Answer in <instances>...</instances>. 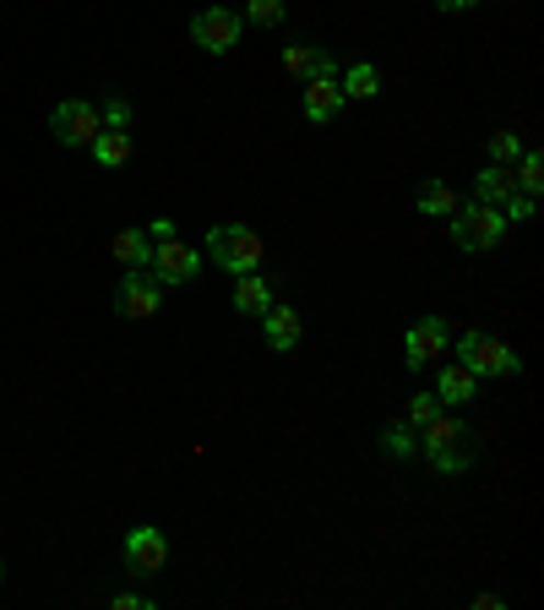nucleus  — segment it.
Masks as SVG:
<instances>
[{
	"label": "nucleus",
	"instance_id": "nucleus-21",
	"mask_svg": "<svg viewBox=\"0 0 544 610\" xmlns=\"http://www.w3.org/2000/svg\"><path fill=\"white\" fill-rule=\"evenodd\" d=\"M512 169H518V174H512V180H518V191H523V196H540V191H544V152L523 148V158H518Z\"/></svg>",
	"mask_w": 544,
	"mask_h": 610
},
{
	"label": "nucleus",
	"instance_id": "nucleus-27",
	"mask_svg": "<svg viewBox=\"0 0 544 610\" xmlns=\"http://www.w3.org/2000/svg\"><path fill=\"white\" fill-rule=\"evenodd\" d=\"M435 415H441V404H435V393H419V398L408 404V426H413V431H419L424 420H435Z\"/></svg>",
	"mask_w": 544,
	"mask_h": 610
},
{
	"label": "nucleus",
	"instance_id": "nucleus-12",
	"mask_svg": "<svg viewBox=\"0 0 544 610\" xmlns=\"http://www.w3.org/2000/svg\"><path fill=\"white\" fill-rule=\"evenodd\" d=\"M338 110H343L338 77H310V82H305V121L327 126V121H338Z\"/></svg>",
	"mask_w": 544,
	"mask_h": 610
},
{
	"label": "nucleus",
	"instance_id": "nucleus-20",
	"mask_svg": "<svg viewBox=\"0 0 544 610\" xmlns=\"http://www.w3.org/2000/svg\"><path fill=\"white\" fill-rule=\"evenodd\" d=\"M376 93H382V71H376L371 60L349 66V77H343V99H376Z\"/></svg>",
	"mask_w": 544,
	"mask_h": 610
},
{
	"label": "nucleus",
	"instance_id": "nucleus-25",
	"mask_svg": "<svg viewBox=\"0 0 544 610\" xmlns=\"http://www.w3.org/2000/svg\"><path fill=\"white\" fill-rule=\"evenodd\" d=\"M240 16H246L251 27H277V22H283V0H251Z\"/></svg>",
	"mask_w": 544,
	"mask_h": 610
},
{
	"label": "nucleus",
	"instance_id": "nucleus-3",
	"mask_svg": "<svg viewBox=\"0 0 544 610\" xmlns=\"http://www.w3.org/2000/svg\"><path fill=\"white\" fill-rule=\"evenodd\" d=\"M207 257L224 268V273H257L262 268V240L246 229V224H218V229H207Z\"/></svg>",
	"mask_w": 544,
	"mask_h": 610
},
{
	"label": "nucleus",
	"instance_id": "nucleus-17",
	"mask_svg": "<svg viewBox=\"0 0 544 610\" xmlns=\"http://www.w3.org/2000/svg\"><path fill=\"white\" fill-rule=\"evenodd\" d=\"M268 305H272V284L262 273H240V279H235V310H240V316H262Z\"/></svg>",
	"mask_w": 544,
	"mask_h": 610
},
{
	"label": "nucleus",
	"instance_id": "nucleus-2",
	"mask_svg": "<svg viewBox=\"0 0 544 610\" xmlns=\"http://www.w3.org/2000/svg\"><path fill=\"white\" fill-rule=\"evenodd\" d=\"M446 229H452V246L457 251H490V246H501V235H507V218H501V207H490V202H457V213L446 218Z\"/></svg>",
	"mask_w": 544,
	"mask_h": 610
},
{
	"label": "nucleus",
	"instance_id": "nucleus-11",
	"mask_svg": "<svg viewBox=\"0 0 544 610\" xmlns=\"http://www.w3.org/2000/svg\"><path fill=\"white\" fill-rule=\"evenodd\" d=\"M262 338H268L272 354H294L299 338H305L299 310H294V305H268V310H262Z\"/></svg>",
	"mask_w": 544,
	"mask_h": 610
},
{
	"label": "nucleus",
	"instance_id": "nucleus-28",
	"mask_svg": "<svg viewBox=\"0 0 544 610\" xmlns=\"http://www.w3.org/2000/svg\"><path fill=\"white\" fill-rule=\"evenodd\" d=\"M174 235H180L174 218H152V224H147V240H174Z\"/></svg>",
	"mask_w": 544,
	"mask_h": 610
},
{
	"label": "nucleus",
	"instance_id": "nucleus-13",
	"mask_svg": "<svg viewBox=\"0 0 544 610\" xmlns=\"http://www.w3.org/2000/svg\"><path fill=\"white\" fill-rule=\"evenodd\" d=\"M283 71L310 82V77H338V60L327 49H316V44H283Z\"/></svg>",
	"mask_w": 544,
	"mask_h": 610
},
{
	"label": "nucleus",
	"instance_id": "nucleus-29",
	"mask_svg": "<svg viewBox=\"0 0 544 610\" xmlns=\"http://www.w3.org/2000/svg\"><path fill=\"white\" fill-rule=\"evenodd\" d=\"M115 610H152L147 595H115Z\"/></svg>",
	"mask_w": 544,
	"mask_h": 610
},
{
	"label": "nucleus",
	"instance_id": "nucleus-9",
	"mask_svg": "<svg viewBox=\"0 0 544 610\" xmlns=\"http://www.w3.org/2000/svg\"><path fill=\"white\" fill-rule=\"evenodd\" d=\"M452 349V327L441 321V316H424V321H413L404 332V360L408 371H424L430 360H441Z\"/></svg>",
	"mask_w": 544,
	"mask_h": 610
},
{
	"label": "nucleus",
	"instance_id": "nucleus-26",
	"mask_svg": "<svg viewBox=\"0 0 544 610\" xmlns=\"http://www.w3.org/2000/svg\"><path fill=\"white\" fill-rule=\"evenodd\" d=\"M501 218H507V224H523V218H534V196H523V191H512V196L501 202Z\"/></svg>",
	"mask_w": 544,
	"mask_h": 610
},
{
	"label": "nucleus",
	"instance_id": "nucleus-14",
	"mask_svg": "<svg viewBox=\"0 0 544 610\" xmlns=\"http://www.w3.org/2000/svg\"><path fill=\"white\" fill-rule=\"evenodd\" d=\"M474 393H479V376H474L463 360L441 365V376H435V404H468Z\"/></svg>",
	"mask_w": 544,
	"mask_h": 610
},
{
	"label": "nucleus",
	"instance_id": "nucleus-18",
	"mask_svg": "<svg viewBox=\"0 0 544 610\" xmlns=\"http://www.w3.org/2000/svg\"><path fill=\"white\" fill-rule=\"evenodd\" d=\"M512 191H518V180H512V169H507V163H490V169L474 180V196H479V202H490V207H501Z\"/></svg>",
	"mask_w": 544,
	"mask_h": 610
},
{
	"label": "nucleus",
	"instance_id": "nucleus-31",
	"mask_svg": "<svg viewBox=\"0 0 544 610\" xmlns=\"http://www.w3.org/2000/svg\"><path fill=\"white\" fill-rule=\"evenodd\" d=\"M0 584H5V562H0Z\"/></svg>",
	"mask_w": 544,
	"mask_h": 610
},
{
	"label": "nucleus",
	"instance_id": "nucleus-24",
	"mask_svg": "<svg viewBox=\"0 0 544 610\" xmlns=\"http://www.w3.org/2000/svg\"><path fill=\"white\" fill-rule=\"evenodd\" d=\"M485 152H490V163H507V169H512V163L523 158V137H518V132H496V137L485 143Z\"/></svg>",
	"mask_w": 544,
	"mask_h": 610
},
{
	"label": "nucleus",
	"instance_id": "nucleus-1",
	"mask_svg": "<svg viewBox=\"0 0 544 610\" xmlns=\"http://www.w3.org/2000/svg\"><path fill=\"white\" fill-rule=\"evenodd\" d=\"M419 453L430 458V468H441V474H468L474 468V437L457 426V420H446V415H435V420H424L419 426Z\"/></svg>",
	"mask_w": 544,
	"mask_h": 610
},
{
	"label": "nucleus",
	"instance_id": "nucleus-6",
	"mask_svg": "<svg viewBox=\"0 0 544 610\" xmlns=\"http://www.w3.org/2000/svg\"><path fill=\"white\" fill-rule=\"evenodd\" d=\"M49 132H55V143H60V148H88V143L104 132L99 104H93V99H66V104H55Z\"/></svg>",
	"mask_w": 544,
	"mask_h": 610
},
{
	"label": "nucleus",
	"instance_id": "nucleus-19",
	"mask_svg": "<svg viewBox=\"0 0 544 610\" xmlns=\"http://www.w3.org/2000/svg\"><path fill=\"white\" fill-rule=\"evenodd\" d=\"M110 251H115V262H126V268H147L152 240H147V229H121V235L110 240Z\"/></svg>",
	"mask_w": 544,
	"mask_h": 610
},
{
	"label": "nucleus",
	"instance_id": "nucleus-16",
	"mask_svg": "<svg viewBox=\"0 0 544 610\" xmlns=\"http://www.w3.org/2000/svg\"><path fill=\"white\" fill-rule=\"evenodd\" d=\"M88 152H93L99 169H126L132 163V132H99L88 143Z\"/></svg>",
	"mask_w": 544,
	"mask_h": 610
},
{
	"label": "nucleus",
	"instance_id": "nucleus-5",
	"mask_svg": "<svg viewBox=\"0 0 544 610\" xmlns=\"http://www.w3.org/2000/svg\"><path fill=\"white\" fill-rule=\"evenodd\" d=\"M452 349H457V360H463L474 376H518V371H523V360H518L501 338H490V332H463Z\"/></svg>",
	"mask_w": 544,
	"mask_h": 610
},
{
	"label": "nucleus",
	"instance_id": "nucleus-4",
	"mask_svg": "<svg viewBox=\"0 0 544 610\" xmlns=\"http://www.w3.org/2000/svg\"><path fill=\"white\" fill-rule=\"evenodd\" d=\"M240 38H246V16L235 5H207V11L191 16V44L207 49V55H229Z\"/></svg>",
	"mask_w": 544,
	"mask_h": 610
},
{
	"label": "nucleus",
	"instance_id": "nucleus-30",
	"mask_svg": "<svg viewBox=\"0 0 544 610\" xmlns=\"http://www.w3.org/2000/svg\"><path fill=\"white\" fill-rule=\"evenodd\" d=\"M474 5H485V0H435V11H474Z\"/></svg>",
	"mask_w": 544,
	"mask_h": 610
},
{
	"label": "nucleus",
	"instance_id": "nucleus-15",
	"mask_svg": "<svg viewBox=\"0 0 544 610\" xmlns=\"http://www.w3.org/2000/svg\"><path fill=\"white\" fill-rule=\"evenodd\" d=\"M457 202H463V196H457L446 180H424V185L413 191V207H419L424 218H452V213H457Z\"/></svg>",
	"mask_w": 544,
	"mask_h": 610
},
{
	"label": "nucleus",
	"instance_id": "nucleus-8",
	"mask_svg": "<svg viewBox=\"0 0 544 610\" xmlns=\"http://www.w3.org/2000/svg\"><path fill=\"white\" fill-rule=\"evenodd\" d=\"M158 305H163V284H158L147 268H126V273H121V290H115V310H121L126 321H147V316H158Z\"/></svg>",
	"mask_w": 544,
	"mask_h": 610
},
{
	"label": "nucleus",
	"instance_id": "nucleus-10",
	"mask_svg": "<svg viewBox=\"0 0 544 610\" xmlns=\"http://www.w3.org/2000/svg\"><path fill=\"white\" fill-rule=\"evenodd\" d=\"M126 567H132L136 578H158L169 567V540L158 529H132L126 534Z\"/></svg>",
	"mask_w": 544,
	"mask_h": 610
},
{
	"label": "nucleus",
	"instance_id": "nucleus-22",
	"mask_svg": "<svg viewBox=\"0 0 544 610\" xmlns=\"http://www.w3.org/2000/svg\"><path fill=\"white\" fill-rule=\"evenodd\" d=\"M99 121H104V132H132V104L121 93H104L99 99Z\"/></svg>",
	"mask_w": 544,
	"mask_h": 610
},
{
	"label": "nucleus",
	"instance_id": "nucleus-23",
	"mask_svg": "<svg viewBox=\"0 0 544 610\" xmlns=\"http://www.w3.org/2000/svg\"><path fill=\"white\" fill-rule=\"evenodd\" d=\"M382 448H387L393 458H413V453H419V431H413L408 420H398V426H387V431H382Z\"/></svg>",
	"mask_w": 544,
	"mask_h": 610
},
{
	"label": "nucleus",
	"instance_id": "nucleus-7",
	"mask_svg": "<svg viewBox=\"0 0 544 610\" xmlns=\"http://www.w3.org/2000/svg\"><path fill=\"white\" fill-rule=\"evenodd\" d=\"M147 273H152L163 290H174V284H191V279L202 273V251H196V246H185L180 235H174V240H152Z\"/></svg>",
	"mask_w": 544,
	"mask_h": 610
}]
</instances>
